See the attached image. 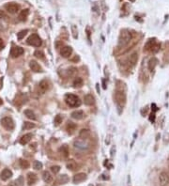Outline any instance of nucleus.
I'll list each match as a JSON object with an SVG mask.
<instances>
[{"mask_svg": "<svg viewBox=\"0 0 169 186\" xmlns=\"http://www.w3.org/2000/svg\"><path fill=\"white\" fill-rule=\"evenodd\" d=\"M133 35L132 33L127 29H123L120 32L119 38H118V45L119 46H125L130 42L132 41Z\"/></svg>", "mask_w": 169, "mask_h": 186, "instance_id": "1", "label": "nucleus"}, {"mask_svg": "<svg viewBox=\"0 0 169 186\" xmlns=\"http://www.w3.org/2000/svg\"><path fill=\"white\" fill-rule=\"evenodd\" d=\"M65 101L70 107H77L81 105V101L74 94H67L65 96Z\"/></svg>", "mask_w": 169, "mask_h": 186, "instance_id": "2", "label": "nucleus"}, {"mask_svg": "<svg viewBox=\"0 0 169 186\" xmlns=\"http://www.w3.org/2000/svg\"><path fill=\"white\" fill-rule=\"evenodd\" d=\"M26 43L28 45H31V46H34V47H39L42 45V42L41 38H39V35L37 34H32L29 37L27 38L26 39Z\"/></svg>", "mask_w": 169, "mask_h": 186, "instance_id": "3", "label": "nucleus"}, {"mask_svg": "<svg viewBox=\"0 0 169 186\" xmlns=\"http://www.w3.org/2000/svg\"><path fill=\"white\" fill-rule=\"evenodd\" d=\"M1 124L6 130H8V131H11V130L14 129V121L12 120V118L9 117H3L1 120Z\"/></svg>", "mask_w": 169, "mask_h": 186, "instance_id": "4", "label": "nucleus"}, {"mask_svg": "<svg viewBox=\"0 0 169 186\" xmlns=\"http://www.w3.org/2000/svg\"><path fill=\"white\" fill-rule=\"evenodd\" d=\"M115 100H116V103H117V105H119V106H123L124 104H126V95L123 91H119V90H117L115 94Z\"/></svg>", "mask_w": 169, "mask_h": 186, "instance_id": "5", "label": "nucleus"}, {"mask_svg": "<svg viewBox=\"0 0 169 186\" xmlns=\"http://www.w3.org/2000/svg\"><path fill=\"white\" fill-rule=\"evenodd\" d=\"M74 147L77 149H80V150H87L89 148V145L88 143L86 141V139H83V138H79L77 140L74 141Z\"/></svg>", "mask_w": 169, "mask_h": 186, "instance_id": "6", "label": "nucleus"}, {"mask_svg": "<svg viewBox=\"0 0 169 186\" xmlns=\"http://www.w3.org/2000/svg\"><path fill=\"white\" fill-rule=\"evenodd\" d=\"M5 9L9 14H15L19 11V5H17L14 2L9 3V4H7L5 6Z\"/></svg>", "mask_w": 169, "mask_h": 186, "instance_id": "7", "label": "nucleus"}, {"mask_svg": "<svg viewBox=\"0 0 169 186\" xmlns=\"http://www.w3.org/2000/svg\"><path fill=\"white\" fill-rule=\"evenodd\" d=\"M159 182L161 186H167L169 184V175L165 171L161 172L159 175Z\"/></svg>", "mask_w": 169, "mask_h": 186, "instance_id": "8", "label": "nucleus"}, {"mask_svg": "<svg viewBox=\"0 0 169 186\" xmlns=\"http://www.w3.org/2000/svg\"><path fill=\"white\" fill-rule=\"evenodd\" d=\"M24 49H23L22 47L20 46H14L11 48L10 50V55H11V58H19L20 55H22L23 54H24Z\"/></svg>", "mask_w": 169, "mask_h": 186, "instance_id": "9", "label": "nucleus"}, {"mask_svg": "<svg viewBox=\"0 0 169 186\" xmlns=\"http://www.w3.org/2000/svg\"><path fill=\"white\" fill-rule=\"evenodd\" d=\"M87 174L86 173H78L76 175L73 176V179H72V182L74 184H78V183H81L83 182L87 179Z\"/></svg>", "mask_w": 169, "mask_h": 186, "instance_id": "10", "label": "nucleus"}, {"mask_svg": "<svg viewBox=\"0 0 169 186\" xmlns=\"http://www.w3.org/2000/svg\"><path fill=\"white\" fill-rule=\"evenodd\" d=\"M11 177H12V171H11L10 169H9V168L3 169L2 172L0 173V179H1L2 180H4V182L9 179Z\"/></svg>", "mask_w": 169, "mask_h": 186, "instance_id": "11", "label": "nucleus"}, {"mask_svg": "<svg viewBox=\"0 0 169 186\" xmlns=\"http://www.w3.org/2000/svg\"><path fill=\"white\" fill-rule=\"evenodd\" d=\"M71 54H72V48L71 46H64L60 50V55L62 58H70Z\"/></svg>", "mask_w": 169, "mask_h": 186, "instance_id": "12", "label": "nucleus"}, {"mask_svg": "<svg viewBox=\"0 0 169 186\" xmlns=\"http://www.w3.org/2000/svg\"><path fill=\"white\" fill-rule=\"evenodd\" d=\"M29 68H30V70L34 72H42V71L41 65H39L36 60H31L29 62Z\"/></svg>", "mask_w": 169, "mask_h": 186, "instance_id": "13", "label": "nucleus"}, {"mask_svg": "<svg viewBox=\"0 0 169 186\" xmlns=\"http://www.w3.org/2000/svg\"><path fill=\"white\" fill-rule=\"evenodd\" d=\"M27 184L28 185H33V184H35L37 182V180H38V177H37V175L35 173H32V172H29L27 174Z\"/></svg>", "mask_w": 169, "mask_h": 186, "instance_id": "14", "label": "nucleus"}, {"mask_svg": "<svg viewBox=\"0 0 169 186\" xmlns=\"http://www.w3.org/2000/svg\"><path fill=\"white\" fill-rule=\"evenodd\" d=\"M39 91H41L42 94L45 93L49 89V84L46 80H42L39 82Z\"/></svg>", "mask_w": 169, "mask_h": 186, "instance_id": "15", "label": "nucleus"}, {"mask_svg": "<svg viewBox=\"0 0 169 186\" xmlns=\"http://www.w3.org/2000/svg\"><path fill=\"white\" fill-rule=\"evenodd\" d=\"M84 103L87 105H93L95 103V99L91 94H87L84 97Z\"/></svg>", "mask_w": 169, "mask_h": 186, "instance_id": "16", "label": "nucleus"}, {"mask_svg": "<svg viewBox=\"0 0 169 186\" xmlns=\"http://www.w3.org/2000/svg\"><path fill=\"white\" fill-rule=\"evenodd\" d=\"M69 177L67 176L66 174H63V175H59V176L58 177V179H56V183H58V185L59 184H66L68 182H69Z\"/></svg>", "mask_w": 169, "mask_h": 186, "instance_id": "17", "label": "nucleus"}, {"mask_svg": "<svg viewBox=\"0 0 169 186\" xmlns=\"http://www.w3.org/2000/svg\"><path fill=\"white\" fill-rule=\"evenodd\" d=\"M42 179H43L46 183H50V182H53L54 178H53L52 175H51V173H50L49 171L46 170V171H43V172H42Z\"/></svg>", "mask_w": 169, "mask_h": 186, "instance_id": "18", "label": "nucleus"}, {"mask_svg": "<svg viewBox=\"0 0 169 186\" xmlns=\"http://www.w3.org/2000/svg\"><path fill=\"white\" fill-rule=\"evenodd\" d=\"M156 44L157 43H156L155 39H150L148 41V42L145 44V50L146 51H152V49L154 48Z\"/></svg>", "mask_w": 169, "mask_h": 186, "instance_id": "19", "label": "nucleus"}, {"mask_svg": "<svg viewBox=\"0 0 169 186\" xmlns=\"http://www.w3.org/2000/svg\"><path fill=\"white\" fill-rule=\"evenodd\" d=\"M71 117L72 118H74V120H82V118L84 117V112L82 110H75V111H73L71 113Z\"/></svg>", "mask_w": 169, "mask_h": 186, "instance_id": "20", "label": "nucleus"}, {"mask_svg": "<svg viewBox=\"0 0 169 186\" xmlns=\"http://www.w3.org/2000/svg\"><path fill=\"white\" fill-rule=\"evenodd\" d=\"M32 139V133H25L20 139V143L22 145H26Z\"/></svg>", "mask_w": 169, "mask_h": 186, "instance_id": "21", "label": "nucleus"}, {"mask_svg": "<svg viewBox=\"0 0 169 186\" xmlns=\"http://www.w3.org/2000/svg\"><path fill=\"white\" fill-rule=\"evenodd\" d=\"M67 168L69 169V170L71 171H75L76 169H78V165L76 163L75 161H73V160H70L69 162L67 163V165H66Z\"/></svg>", "mask_w": 169, "mask_h": 186, "instance_id": "22", "label": "nucleus"}, {"mask_svg": "<svg viewBox=\"0 0 169 186\" xmlns=\"http://www.w3.org/2000/svg\"><path fill=\"white\" fill-rule=\"evenodd\" d=\"M158 64V59L156 58H151L149 60V63H148V68L149 71H153L155 69V67L157 66Z\"/></svg>", "mask_w": 169, "mask_h": 186, "instance_id": "23", "label": "nucleus"}, {"mask_svg": "<svg viewBox=\"0 0 169 186\" xmlns=\"http://www.w3.org/2000/svg\"><path fill=\"white\" fill-rule=\"evenodd\" d=\"M77 126H76V124L75 123H73V122H68V125L66 127V130H67V132L69 134H72L73 133L75 132V130H76Z\"/></svg>", "mask_w": 169, "mask_h": 186, "instance_id": "24", "label": "nucleus"}, {"mask_svg": "<svg viewBox=\"0 0 169 186\" xmlns=\"http://www.w3.org/2000/svg\"><path fill=\"white\" fill-rule=\"evenodd\" d=\"M83 85H84V81H83V79L81 77L75 78L72 82V86L74 88H80L83 87Z\"/></svg>", "mask_w": 169, "mask_h": 186, "instance_id": "25", "label": "nucleus"}, {"mask_svg": "<svg viewBox=\"0 0 169 186\" xmlns=\"http://www.w3.org/2000/svg\"><path fill=\"white\" fill-rule=\"evenodd\" d=\"M28 14H29V10H28L27 9H23V10H21V12L19 13L18 18H19L20 21H25Z\"/></svg>", "mask_w": 169, "mask_h": 186, "instance_id": "26", "label": "nucleus"}, {"mask_svg": "<svg viewBox=\"0 0 169 186\" xmlns=\"http://www.w3.org/2000/svg\"><path fill=\"white\" fill-rule=\"evenodd\" d=\"M137 60H138V54L136 52L132 54L131 56H130V58H129V62L131 63L132 66H134L135 64H136L137 63Z\"/></svg>", "mask_w": 169, "mask_h": 186, "instance_id": "27", "label": "nucleus"}, {"mask_svg": "<svg viewBox=\"0 0 169 186\" xmlns=\"http://www.w3.org/2000/svg\"><path fill=\"white\" fill-rule=\"evenodd\" d=\"M24 114L25 116L27 117V118H29V120H36V116H35V113H34L32 110H29V109H26L25 110L24 112Z\"/></svg>", "mask_w": 169, "mask_h": 186, "instance_id": "28", "label": "nucleus"}, {"mask_svg": "<svg viewBox=\"0 0 169 186\" xmlns=\"http://www.w3.org/2000/svg\"><path fill=\"white\" fill-rule=\"evenodd\" d=\"M13 186H24L25 185V179L23 176H20L19 178H17L14 182H12Z\"/></svg>", "mask_w": 169, "mask_h": 186, "instance_id": "29", "label": "nucleus"}, {"mask_svg": "<svg viewBox=\"0 0 169 186\" xmlns=\"http://www.w3.org/2000/svg\"><path fill=\"white\" fill-rule=\"evenodd\" d=\"M79 136H80V138H83V139H87L90 136L89 130H87V129H83L82 131L80 132V133H79Z\"/></svg>", "mask_w": 169, "mask_h": 186, "instance_id": "30", "label": "nucleus"}, {"mask_svg": "<svg viewBox=\"0 0 169 186\" xmlns=\"http://www.w3.org/2000/svg\"><path fill=\"white\" fill-rule=\"evenodd\" d=\"M59 151L61 152V154L63 155L64 157H68L69 156V153H70V151H69V148H68V146L64 145V146H62L61 148L59 149Z\"/></svg>", "mask_w": 169, "mask_h": 186, "instance_id": "31", "label": "nucleus"}, {"mask_svg": "<svg viewBox=\"0 0 169 186\" xmlns=\"http://www.w3.org/2000/svg\"><path fill=\"white\" fill-rule=\"evenodd\" d=\"M28 30L27 29H25V30H21L19 33H17V39H19V41H21V39H23L25 38V36L27 34Z\"/></svg>", "mask_w": 169, "mask_h": 186, "instance_id": "32", "label": "nucleus"}, {"mask_svg": "<svg viewBox=\"0 0 169 186\" xmlns=\"http://www.w3.org/2000/svg\"><path fill=\"white\" fill-rule=\"evenodd\" d=\"M29 163H28V161L26 160H24V159H21L20 160V166L23 168V169H26L29 167Z\"/></svg>", "mask_w": 169, "mask_h": 186, "instance_id": "33", "label": "nucleus"}, {"mask_svg": "<svg viewBox=\"0 0 169 186\" xmlns=\"http://www.w3.org/2000/svg\"><path fill=\"white\" fill-rule=\"evenodd\" d=\"M62 120H63V117H62L61 115H58L55 117V126H58L60 125V123H62Z\"/></svg>", "mask_w": 169, "mask_h": 186, "instance_id": "34", "label": "nucleus"}, {"mask_svg": "<svg viewBox=\"0 0 169 186\" xmlns=\"http://www.w3.org/2000/svg\"><path fill=\"white\" fill-rule=\"evenodd\" d=\"M33 167H34V169H36V170H41V169L42 168V163L39 161H35L33 163Z\"/></svg>", "mask_w": 169, "mask_h": 186, "instance_id": "35", "label": "nucleus"}, {"mask_svg": "<svg viewBox=\"0 0 169 186\" xmlns=\"http://www.w3.org/2000/svg\"><path fill=\"white\" fill-rule=\"evenodd\" d=\"M71 28V33H72L73 38H74V39H77V38H78V29H77L76 26L72 25Z\"/></svg>", "mask_w": 169, "mask_h": 186, "instance_id": "36", "label": "nucleus"}, {"mask_svg": "<svg viewBox=\"0 0 169 186\" xmlns=\"http://www.w3.org/2000/svg\"><path fill=\"white\" fill-rule=\"evenodd\" d=\"M35 127V124L32 123V122H28V121H25L24 123V129L25 130H30L32 128Z\"/></svg>", "mask_w": 169, "mask_h": 186, "instance_id": "37", "label": "nucleus"}, {"mask_svg": "<svg viewBox=\"0 0 169 186\" xmlns=\"http://www.w3.org/2000/svg\"><path fill=\"white\" fill-rule=\"evenodd\" d=\"M34 55L38 58H44V53H43V51H42V50H37V51H35V53H34Z\"/></svg>", "mask_w": 169, "mask_h": 186, "instance_id": "38", "label": "nucleus"}, {"mask_svg": "<svg viewBox=\"0 0 169 186\" xmlns=\"http://www.w3.org/2000/svg\"><path fill=\"white\" fill-rule=\"evenodd\" d=\"M60 166H51V171H52L54 174H58L59 171H60Z\"/></svg>", "mask_w": 169, "mask_h": 186, "instance_id": "39", "label": "nucleus"}, {"mask_svg": "<svg viewBox=\"0 0 169 186\" xmlns=\"http://www.w3.org/2000/svg\"><path fill=\"white\" fill-rule=\"evenodd\" d=\"M149 120H150L151 122H154V120H155V114H154V112H152L151 114H150Z\"/></svg>", "mask_w": 169, "mask_h": 186, "instance_id": "40", "label": "nucleus"}, {"mask_svg": "<svg viewBox=\"0 0 169 186\" xmlns=\"http://www.w3.org/2000/svg\"><path fill=\"white\" fill-rule=\"evenodd\" d=\"M115 152H116V147H115V146H113V147H112V149H111V151H110V153H111V157H114Z\"/></svg>", "mask_w": 169, "mask_h": 186, "instance_id": "41", "label": "nucleus"}, {"mask_svg": "<svg viewBox=\"0 0 169 186\" xmlns=\"http://www.w3.org/2000/svg\"><path fill=\"white\" fill-rule=\"evenodd\" d=\"M101 179H104V180H106V179H109V177H108V175H107V176H106L105 174H103V175H101Z\"/></svg>", "mask_w": 169, "mask_h": 186, "instance_id": "42", "label": "nucleus"}, {"mask_svg": "<svg viewBox=\"0 0 169 186\" xmlns=\"http://www.w3.org/2000/svg\"><path fill=\"white\" fill-rule=\"evenodd\" d=\"M92 10H93V11H95V12H98L99 9H98L97 5H96V4H94V5H93V7H92Z\"/></svg>", "mask_w": 169, "mask_h": 186, "instance_id": "43", "label": "nucleus"}, {"mask_svg": "<svg viewBox=\"0 0 169 186\" xmlns=\"http://www.w3.org/2000/svg\"><path fill=\"white\" fill-rule=\"evenodd\" d=\"M151 108H152V111H153V112H155V111L158 110V108H157V106H156L155 104H151Z\"/></svg>", "mask_w": 169, "mask_h": 186, "instance_id": "44", "label": "nucleus"}, {"mask_svg": "<svg viewBox=\"0 0 169 186\" xmlns=\"http://www.w3.org/2000/svg\"><path fill=\"white\" fill-rule=\"evenodd\" d=\"M3 46H4V43H3V39L0 38V50L3 49Z\"/></svg>", "mask_w": 169, "mask_h": 186, "instance_id": "45", "label": "nucleus"}, {"mask_svg": "<svg viewBox=\"0 0 169 186\" xmlns=\"http://www.w3.org/2000/svg\"><path fill=\"white\" fill-rule=\"evenodd\" d=\"M2 17H6V15H5V12L3 10H0V19H1Z\"/></svg>", "mask_w": 169, "mask_h": 186, "instance_id": "46", "label": "nucleus"}, {"mask_svg": "<svg viewBox=\"0 0 169 186\" xmlns=\"http://www.w3.org/2000/svg\"><path fill=\"white\" fill-rule=\"evenodd\" d=\"M103 89H106V83H105V79H103Z\"/></svg>", "mask_w": 169, "mask_h": 186, "instance_id": "47", "label": "nucleus"}, {"mask_svg": "<svg viewBox=\"0 0 169 186\" xmlns=\"http://www.w3.org/2000/svg\"><path fill=\"white\" fill-rule=\"evenodd\" d=\"M105 143H106L107 145H108V144L110 143V136H109V135H108V136H107V137H106V140H105Z\"/></svg>", "mask_w": 169, "mask_h": 186, "instance_id": "48", "label": "nucleus"}, {"mask_svg": "<svg viewBox=\"0 0 169 186\" xmlns=\"http://www.w3.org/2000/svg\"><path fill=\"white\" fill-rule=\"evenodd\" d=\"M2 85H3V78H0V89L2 88Z\"/></svg>", "mask_w": 169, "mask_h": 186, "instance_id": "49", "label": "nucleus"}, {"mask_svg": "<svg viewBox=\"0 0 169 186\" xmlns=\"http://www.w3.org/2000/svg\"><path fill=\"white\" fill-rule=\"evenodd\" d=\"M96 88H97V91H98V93H100V88H99V84H97V85H96Z\"/></svg>", "mask_w": 169, "mask_h": 186, "instance_id": "50", "label": "nucleus"}, {"mask_svg": "<svg viewBox=\"0 0 169 186\" xmlns=\"http://www.w3.org/2000/svg\"><path fill=\"white\" fill-rule=\"evenodd\" d=\"M2 104H3V101H2V99H1V98H0V106L2 105Z\"/></svg>", "mask_w": 169, "mask_h": 186, "instance_id": "51", "label": "nucleus"}, {"mask_svg": "<svg viewBox=\"0 0 169 186\" xmlns=\"http://www.w3.org/2000/svg\"><path fill=\"white\" fill-rule=\"evenodd\" d=\"M135 0H130V2H134Z\"/></svg>", "mask_w": 169, "mask_h": 186, "instance_id": "52", "label": "nucleus"}, {"mask_svg": "<svg viewBox=\"0 0 169 186\" xmlns=\"http://www.w3.org/2000/svg\"><path fill=\"white\" fill-rule=\"evenodd\" d=\"M168 166H169V165H168Z\"/></svg>", "mask_w": 169, "mask_h": 186, "instance_id": "53", "label": "nucleus"}]
</instances>
